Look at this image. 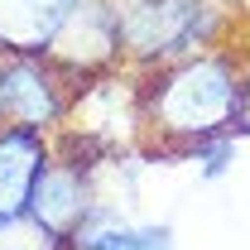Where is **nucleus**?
Here are the masks:
<instances>
[{"label": "nucleus", "mask_w": 250, "mask_h": 250, "mask_svg": "<svg viewBox=\"0 0 250 250\" xmlns=\"http://www.w3.org/2000/svg\"><path fill=\"white\" fill-rule=\"evenodd\" d=\"M43 164H48V154H43L39 130L0 125V221H15L29 212V192Z\"/></svg>", "instance_id": "423d86ee"}, {"label": "nucleus", "mask_w": 250, "mask_h": 250, "mask_svg": "<svg viewBox=\"0 0 250 250\" xmlns=\"http://www.w3.org/2000/svg\"><path fill=\"white\" fill-rule=\"evenodd\" d=\"M77 0H0V53H48Z\"/></svg>", "instance_id": "0eeeda50"}, {"label": "nucleus", "mask_w": 250, "mask_h": 250, "mask_svg": "<svg viewBox=\"0 0 250 250\" xmlns=\"http://www.w3.org/2000/svg\"><path fill=\"white\" fill-rule=\"evenodd\" d=\"M168 241H173L168 226H130V221L101 217V212H92L72 236L77 250H173Z\"/></svg>", "instance_id": "6e6552de"}, {"label": "nucleus", "mask_w": 250, "mask_h": 250, "mask_svg": "<svg viewBox=\"0 0 250 250\" xmlns=\"http://www.w3.org/2000/svg\"><path fill=\"white\" fill-rule=\"evenodd\" d=\"M241 96L246 87L221 53H192L149 87L145 111L164 135L192 140L197 149L202 140H217L226 135V125L241 121Z\"/></svg>", "instance_id": "f257e3e1"}, {"label": "nucleus", "mask_w": 250, "mask_h": 250, "mask_svg": "<svg viewBox=\"0 0 250 250\" xmlns=\"http://www.w3.org/2000/svg\"><path fill=\"white\" fill-rule=\"evenodd\" d=\"M29 217L72 241L77 226L92 217L87 164H43L39 178H34V192H29Z\"/></svg>", "instance_id": "39448f33"}, {"label": "nucleus", "mask_w": 250, "mask_h": 250, "mask_svg": "<svg viewBox=\"0 0 250 250\" xmlns=\"http://www.w3.org/2000/svg\"><path fill=\"white\" fill-rule=\"evenodd\" d=\"M241 125L250 130V87H246V96H241Z\"/></svg>", "instance_id": "9b49d317"}, {"label": "nucleus", "mask_w": 250, "mask_h": 250, "mask_svg": "<svg viewBox=\"0 0 250 250\" xmlns=\"http://www.w3.org/2000/svg\"><path fill=\"white\" fill-rule=\"evenodd\" d=\"M116 53H121V15L111 0H77L48 43V58L67 72H96Z\"/></svg>", "instance_id": "20e7f679"}, {"label": "nucleus", "mask_w": 250, "mask_h": 250, "mask_svg": "<svg viewBox=\"0 0 250 250\" xmlns=\"http://www.w3.org/2000/svg\"><path fill=\"white\" fill-rule=\"evenodd\" d=\"M192 154H197V164H202V173H207V178H217V173H226V159H231V135L202 140Z\"/></svg>", "instance_id": "9d476101"}, {"label": "nucleus", "mask_w": 250, "mask_h": 250, "mask_svg": "<svg viewBox=\"0 0 250 250\" xmlns=\"http://www.w3.org/2000/svg\"><path fill=\"white\" fill-rule=\"evenodd\" d=\"M67 111L58 62L48 53H5L0 58V121L20 130H48Z\"/></svg>", "instance_id": "f03ea898"}, {"label": "nucleus", "mask_w": 250, "mask_h": 250, "mask_svg": "<svg viewBox=\"0 0 250 250\" xmlns=\"http://www.w3.org/2000/svg\"><path fill=\"white\" fill-rule=\"evenodd\" d=\"M0 250H77V246L24 212L15 221H0Z\"/></svg>", "instance_id": "1a4fd4ad"}, {"label": "nucleus", "mask_w": 250, "mask_h": 250, "mask_svg": "<svg viewBox=\"0 0 250 250\" xmlns=\"http://www.w3.org/2000/svg\"><path fill=\"white\" fill-rule=\"evenodd\" d=\"M212 10L202 0H135L121 15V48L140 58H168L188 53L207 39Z\"/></svg>", "instance_id": "7ed1b4c3"}]
</instances>
